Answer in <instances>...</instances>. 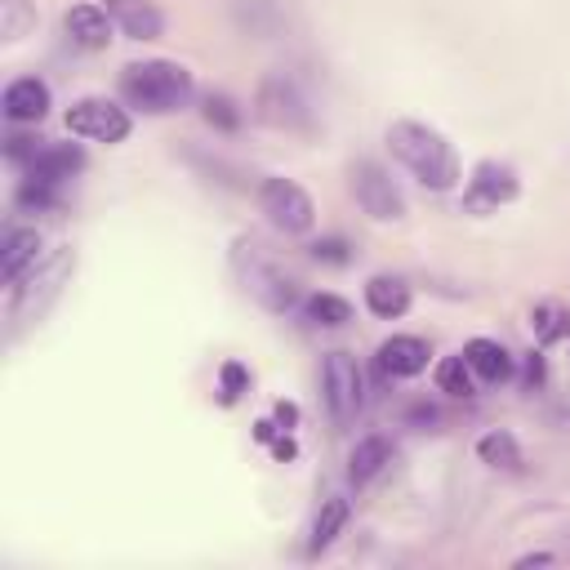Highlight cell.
I'll return each mask as SVG.
<instances>
[{
    "label": "cell",
    "instance_id": "obj_1",
    "mask_svg": "<svg viewBox=\"0 0 570 570\" xmlns=\"http://www.w3.org/2000/svg\"><path fill=\"white\" fill-rule=\"evenodd\" d=\"M387 147L428 191H450L463 178L450 138L441 129L423 125V120H392L387 125Z\"/></svg>",
    "mask_w": 570,
    "mask_h": 570
},
{
    "label": "cell",
    "instance_id": "obj_2",
    "mask_svg": "<svg viewBox=\"0 0 570 570\" xmlns=\"http://www.w3.org/2000/svg\"><path fill=\"white\" fill-rule=\"evenodd\" d=\"M196 94V80L183 62H169V58H147V62H129L120 71V98L138 111H151V116H165V111H178L187 107Z\"/></svg>",
    "mask_w": 570,
    "mask_h": 570
},
{
    "label": "cell",
    "instance_id": "obj_3",
    "mask_svg": "<svg viewBox=\"0 0 570 570\" xmlns=\"http://www.w3.org/2000/svg\"><path fill=\"white\" fill-rule=\"evenodd\" d=\"M71 272H76L71 245H58L45 263H36V267L13 285V298H9V334H22V330L40 325V321L49 316V307L62 298V285H67Z\"/></svg>",
    "mask_w": 570,
    "mask_h": 570
},
{
    "label": "cell",
    "instance_id": "obj_4",
    "mask_svg": "<svg viewBox=\"0 0 570 570\" xmlns=\"http://www.w3.org/2000/svg\"><path fill=\"white\" fill-rule=\"evenodd\" d=\"M232 272H236V281H240V289L258 303V307H267V312H276V316H285V312H294L298 307V281L258 245V240H236L232 245Z\"/></svg>",
    "mask_w": 570,
    "mask_h": 570
},
{
    "label": "cell",
    "instance_id": "obj_5",
    "mask_svg": "<svg viewBox=\"0 0 570 570\" xmlns=\"http://www.w3.org/2000/svg\"><path fill=\"white\" fill-rule=\"evenodd\" d=\"M254 116L263 125H276V129H312L316 111H312V98L303 94V85L285 71L276 76H263L258 94H254Z\"/></svg>",
    "mask_w": 570,
    "mask_h": 570
},
{
    "label": "cell",
    "instance_id": "obj_6",
    "mask_svg": "<svg viewBox=\"0 0 570 570\" xmlns=\"http://www.w3.org/2000/svg\"><path fill=\"white\" fill-rule=\"evenodd\" d=\"M321 396H325V410H330L334 428H347L361 414L365 379H361V365H356L352 352H325V361H321Z\"/></svg>",
    "mask_w": 570,
    "mask_h": 570
},
{
    "label": "cell",
    "instance_id": "obj_7",
    "mask_svg": "<svg viewBox=\"0 0 570 570\" xmlns=\"http://www.w3.org/2000/svg\"><path fill=\"white\" fill-rule=\"evenodd\" d=\"M347 187L356 196V205L374 218V223H396L405 218V191L396 187V178L379 165V160H356L347 169Z\"/></svg>",
    "mask_w": 570,
    "mask_h": 570
},
{
    "label": "cell",
    "instance_id": "obj_8",
    "mask_svg": "<svg viewBox=\"0 0 570 570\" xmlns=\"http://www.w3.org/2000/svg\"><path fill=\"white\" fill-rule=\"evenodd\" d=\"M258 209L285 236H303L316 223V205H312V196L294 178H263L258 183Z\"/></svg>",
    "mask_w": 570,
    "mask_h": 570
},
{
    "label": "cell",
    "instance_id": "obj_9",
    "mask_svg": "<svg viewBox=\"0 0 570 570\" xmlns=\"http://www.w3.org/2000/svg\"><path fill=\"white\" fill-rule=\"evenodd\" d=\"M67 129L89 142H125L129 138V111L111 98H80L67 107Z\"/></svg>",
    "mask_w": 570,
    "mask_h": 570
},
{
    "label": "cell",
    "instance_id": "obj_10",
    "mask_svg": "<svg viewBox=\"0 0 570 570\" xmlns=\"http://www.w3.org/2000/svg\"><path fill=\"white\" fill-rule=\"evenodd\" d=\"M512 196H517V174H512L508 165H499V160H481V165L472 169V178H468L463 205H468V209H499V205H508Z\"/></svg>",
    "mask_w": 570,
    "mask_h": 570
},
{
    "label": "cell",
    "instance_id": "obj_11",
    "mask_svg": "<svg viewBox=\"0 0 570 570\" xmlns=\"http://www.w3.org/2000/svg\"><path fill=\"white\" fill-rule=\"evenodd\" d=\"M49 102H53V94H49V85H45L40 76H18V80H9V85H4V98H0V107H4V116H9L13 125H36V120H45V116H49Z\"/></svg>",
    "mask_w": 570,
    "mask_h": 570
},
{
    "label": "cell",
    "instance_id": "obj_12",
    "mask_svg": "<svg viewBox=\"0 0 570 570\" xmlns=\"http://www.w3.org/2000/svg\"><path fill=\"white\" fill-rule=\"evenodd\" d=\"M428 343L419 338V334H392V338H383L379 343V374L383 379H414V374H423L428 370Z\"/></svg>",
    "mask_w": 570,
    "mask_h": 570
},
{
    "label": "cell",
    "instance_id": "obj_13",
    "mask_svg": "<svg viewBox=\"0 0 570 570\" xmlns=\"http://www.w3.org/2000/svg\"><path fill=\"white\" fill-rule=\"evenodd\" d=\"M111 27H116V22H111V13H107L102 4H71V9L62 13L67 40L80 45V49H107Z\"/></svg>",
    "mask_w": 570,
    "mask_h": 570
},
{
    "label": "cell",
    "instance_id": "obj_14",
    "mask_svg": "<svg viewBox=\"0 0 570 570\" xmlns=\"http://www.w3.org/2000/svg\"><path fill=\"white\" fill-rule=\"evenodd\" d=\"M40 263V232L36 227H9L0 240V276L18 285Z\"/></svg>",
    "mask_w": 570,
    "mask_h": 570
},
{
    "label": "cell",
    "instance_id": "obj_15",
    "mask_svg": "<svg viewBox=\"0 0 570 570\" xmlns=\"http://www.w3.org/2000/svg\"><path fill=\"white\" fill-rule=\"evenodd\" d=\"M102 9L129 40H156L165 31V13L151 0H102Z\"/></svg>",
    "mask_w": 570,
    "mask_h": 570
},
{
    "label": "cell",
    "instance_id": "obj_16",
    "mask_svg": "<svg viewBox=\"0 0 570 570\" xmlns=\"http://www.w3.org/2000/svg\"><path fill=\"white\" fill-rule=\"evenodd\" d=\"M463 361L476 374V383H503L512 379V356L499 338H468L463 343Z\"/></svg>",
    "mask_w": 570,
    "mask_h": 570
},
{
    "label": "cell",
    "instance_id": "obj_17",
    "mask_svg": "<svg viewBox=\"0 0 570 570\" xmlns=\"http://www.w3.org/2000/svg\"><path fill=\"white\" fill-rule=\"evenodd\" d=\"M80 165H85L80 147H71V142H53V147H40V156L27 165V178H40V183H49V187H62Z\"/></svg>",
    "mask_w": 570,
    "mask_h": 570
},
{
    "label": "cell",
    "instance_id": "obj_18",
    "mask_svg": "<svg viewBox=\"0 0 570 570\" xmlns=\"http://www.w3.org/2000/svg\"><path fill=\"white\" fill-rule=\"evenodd\" d=\"M347 521H352V503H347L343 494H325V499H321V512H316V521H312V534H307V552L321 557V552L347 530Z\"/></svg>",
    "mask_w": 570,
    "mask_h": 570
},
{
    "label": "cell",
    "instance_id": "obj_19",
    "mask_svg": "<svg viewBox=\"0 0 570 570\" xmlns=\"http://www.w3.org/2000/svg\"><path fill=\"white\" fill-rule=\"evenodd\" d=\"M365 307L379 321H396L410 312V285L401 276H370L365 281Z\"/></svg>",
    "mask_w": 570,
    "mask_h": 570
},
{
    "label": "cell",
    "instance_id": "obj_20",
    "mask_svg": "<svg viewBox=\"0 0 570 570\" xmlns=\"http://www.w3.org/2000/svg\"><path fill=\"white\" fill-rule=\"evenodd\" d=\"M387 463H392V441L387 436H361L352 459H347V476H352V485H370Z\"/></svg>",
    "mask_w": 570,
    "mask_h": 570
},
{
    "label": "cell",
    "instance_id": "obj_21",
    "mask_svg": "<svg viewBox=\"0 0 570 570\" xmlns=\"http://www.w3.org/2000/svg\"><path fill=\"white\" fill-rule=\"evenodd\" d=\"M476 459L490 463V468H503V472H521V463H525L517 436L503 432V428H494V432H485V436L476 441Z\"/></svg>",
    "mask_w": 570,
    "mask_h": 570
},
{
    "label": "cell",
    "instance_id": "obj_22",
    "mask_svg": "<svg viewBox=\"0 0 570 570\" xmlns=\"http://www.w3.org/2000/svg\"><path fill=\"white\" fill-rule=\"evenodd\" d=\"M236 22L249 36H272L281 27V4L276 0H236Z\"/></svg>",
    "mask_w": 570,
    "mask_h": 570
},
{
    "label": "cell",
    "instance_id": "obj_23",
    "mask_svg": "<svg viewBox=\"0 0 570 570\" xmlns=\"http://www.w3.org/2000/svg\"><path fill=\"white\" fill-rule=\"evenodd\" d=\"M530 325H534V338H539V343H561V338H570V307H561V303H539V307L530 312Z\"/></svg>",
    "mask_w": 570,
    "mask_h": 570
},
{
    "label": "cell",
    "instance_id": "obj_24",
    "mask_svg": "<svg viewBox=\"0 0 570 570\" xmlns=\"http://www.w3.org/2000/svg\"><path fill=\"white\" fill-rule=\"evenodd\" d=\"M303 316H307L312 325L334 330V325L352 321V303H347V298H338V294H312V298L303 303Z\"/></svg>",
    "mask_w": 570,
    "mask_h": 570
},
{
    "label": "cell",
    "instance_id": "obj_25",
    "mask_svg": "<svg viewBox=\"0 0 570 570\" xmlns=\"http://www.w3.org/2000/svg\"><path fill=\"white\" fill-rule=\"evenodd\" d=\"M436 387L450 392V396H472V392H476V374L468 370L463 352H459V356H445V361L436 365Z\"/></svg>",
    "mask_w": 570,
    "mask_h": 570
},
{
    "label": "cell",
    "instance_id": "obj_26",
    "mask_svg": "<svg viewBox=\"0 0 570 570\" xmlns=\"http://www.w3.org/2000/svg\"><path fill=\"white\" fill-rule=\"evenodd\" d=\"M36 27V4L31 0H0V40H22Z\"/></svg>",
    "mask_w": 570,
    "mask_h": 570
},
{
    "label": "cell",
    "instance_id": "obj_27",
    "mask_svg": "<svg viewBox=\"0 0 570 570\" xmlns=\"http://www.w3.org/2000/svg\"><path fill=\"white\" fill-rule=\"evenodd\" d=\"M218 392H223V401L232 405V401H240L245 392H249V370L240 365V361H227L223 370H218Z\"/></svg>",
    "mask_w": 570,
    "mask_h": 570
},
{
    "label": "cell",
    "instance_id": "obj_28",
    "mask_svg": "<svg viewBox=\"0 0 570 570\" xmlns=\"http://www.w3.org/2000/svg\"><path fill=\"white\" fill-rule=\"evenodd\" d=\"M18 205H22V209H49V205H58V187H49V183H40V178H22Z\"/></svg>",
    "mask_w": 570,
    "mask_h": 570
},
{
    "label": "cell",
    "instance_id": "obj_29",
    "mask_svg": "<svg viewBox=\"0 0 570 570\" xmlns=\"http://www.w3.org/2000/svg\"><path fill=\"white\" fill-rule=\"evenodd\" d=\"M205 120L218 125V129H236L240 125V111H236V102L227 94H209L205 98Z\"/></svg>",
    "mask_w": 570,
    "mask_h": 570
},
{
    "label": "cell",
    "instance_id": "obj_30",
    "mask_svg": "<svg viewBox=\"0 0 570 570\" xmlns=\"http://www.w3.org/2000/svg\"><path fill=\"white\" fill-rule=\"evenodd\" d=\"M4 156H9L13 165H22V169H27V165L40 156V138H27V134H9V138H4Z\"/></svg>",
    "mask_w": 570,
    "mask_h": 570
},
{
    "label": "cell",
    "instance_id": "obj_31",
    "mask_svg": "<svg viewBox=\"0 0 570 570\" xmlns=\"http://www.w3.org/2000/svg\"><path fill=\"white\" fill-rule=\"evenodd\" d=\"M312 254H316L321 263H347V245H343L338 236H330V240H316V245H312Z\"/></svg>",
    "mask_w": 570,
    "mask_h": 570
},
{
    "label": "cell",
    "instance_id": "obj_32",
    "mask_svg": "<svg viewBox=\"0 0 570 570\" xmlns=\"http://www.w3.org/2000/svg\"><path fill=\"white\" fill-rule=\"evenodd\" d=\"M525 379H530V383H539V379H543V361H539L534 352H530V361H525Z\"/></svg>",
    "mask_w": 570,
    "mask_h": 570
},
{
    "label": "cell",
    "instance_id": "obj_33",
    "mask_svg": "<svg viewBox=\"0 0 570 570\" xmlns=\"http://www.w3.org/2000/svg\"><path fill=\"white\" fill-rule=\"evenodd\" d=\"M276 419H281V423L289 428V423L298 419V410H294V405H285V401H276Z\"/></svg>",
    "mask_w": 570,
    "mask_h": 570
},
{
    "label": "cell",
    "instance_id": "obj_34",
    "mask_svg": "<svg viewBox=\"0 0 570 570\" xmlns=\"http://www.w3.org/2000/svg\"><path fill=\"white\" fill-rule=\"evenodd\" d=\"M552 552H530V557H517V566H548Z\"/></svg>",
    "mask_w": 570,
    "mask_h": 570
},
{
    "label": "cell",
    "instance_id": "obj_35",
    "mask_svg": "<svg viewBox=\"0 0 570 570\" xmlns=\"http://www.w3.org/2000/svg\"><path fill=\"white\" fill-rule=\"evenodd\" d=\"M552 419H561V423H570V401H566V405H561V410H557Z\"/></svg>",
    "mask_w": 570,
    "mask_h": 570
}]
</instances>
